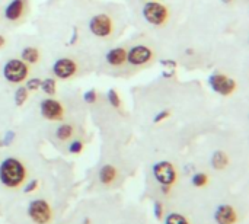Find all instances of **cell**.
I'll list each match as a JSON object with an SVG mask.
<instances>
[{
  "mask_svg": "<svg viewBox=\"0 0 249 224\" xmlns=\"http://www.w3.org/2000/svg\"><path fill=\"white\" fill-rule=\"evenodd\" d=\"M82 150H83V143H82L80 140H74V141H71V144L69 146V152H70L71 155H79Z\"/></svg>",
  "mask_w": 249,
  "mask_h": 224,
  "instance_id": "25",
  "label": "cell"
},
{
  "mask_svg": "<svg viewBox=\"0 0 249 224\" xmlns=\"http://www.w3.org/2000/svg\"><path fill=\"white\" fill-rule=\"evenodd\" d=\"M117 178V169L112 165H104L99 171V181L104 185H111Z\"/></svg>",
  "mask_w": 249,
  "mask_h": 224,
  "instance_id": "16",
  "label": "cell"
},
{
  "mask_svg": "<svg viewBox=\"0 0 249 224\" xmlns=\"http://www.w3.org/2000/svg\"><path fill=\"white\" fill-rule=\"evenodd\" d=\"M144 1H153V0H144Z\"/></svg>",
  "mask_w": 249,
  "mask_h": 224,
  "instance_id": "34",
  "label": "cell"
},
{
  "mask_svg": "<svg viewBox=\"0 0 249 224\" xmlns=\"http://www.w3.org/2000/svg\"><path fill=\"white\" fill-rule=\"evenodd\" d=\"M214 220L217 224H235L238 222V214L232 206L222 204L214 213Z\"/></svg>",
  "mask_w": 249,
  "mask_h": 224,
  "instance_id": "12",
  "label": "cell"
},
{
  "mask_svg": "<svg viewBox=\"0 0 249 224\" xmlns=\"http://www.w3.org/2000/svg\"><path fill=\"white\" fill-rule=\"evenodd\" d=\"M212 166L216 171H225L229 166V156L222 150L214 152L212 156Z\"/></svg>",
  "mask_w": 249,
  "mask_h": 224,
  "instance_id": "15",
  "label": "cell"
},
{
  "mask_svg": "<svg viewBox=\"0 0 249 224\" xmlns=\"http://www.w3.org/2000/svg\"><path fill=\"white\" fill-rule=\"evenodd\" d=\"M83 101H85L86 103H95V102L98 101V93H96V90H95V89H90V90L85 92V93H83Z\"/></svg>",
  "mask_w": 249,
  "mask_h": 224,
  "instance_id": "24",
  "label": "cell"
},
{
  "mask_svg": "<svg viewBox=\"0 0 249 224\" xmlns=\"http://www.w3.org/2000/svg\"><path fill=\"white\" fill-rule=\"evenodd\" d=\"M169 115H171V111H169V109H163V111H160L158 115H155V118H153V122H155V124H158V122H162V121H165L166 118H169Z\"/></svg>",
  "mask_w": 249,
  "mask_h": 224,
  "instance_id": "26",
  "label": "cell"
},
{
  "mask_svg": "<svg viewBox=\"0 0 249 224\" xmlns=\"http://www.w3.org/2000/svg\"><path fill=\"white\" fill-rule=\"evenodd\" d=\"M25 82H26L25 87L28 89V92H36L41 87V79L39 77H31V79H26Z\"/></svg>",
  "mask_w": 249,
  "mask_h": 224,
  "instance_id": "23",
  "label": "cell"
},
{
  "mask_svg": "<svg viewBox=\"0 0 249 224\" xmlns=\"http://www.w3.org/2000/svg\"><path fill=\"white\" fill-rule=\"evenodd\" d=\"M42 92L48 96H54L55 95V89H57V82L53 77H45L44 80H41V87Z\"/></svg>",
  "mask_w": 249,
  "mask_h": 224,
  "instance_id": "18",
  "label": "cell"
},
{
  "mask_svg": "<svg viewBox=\"0 0 249 224\" xmlns=\"http://www.w3.org/2000/svg\"><path fill=\"white\" fill-rule=\"evenodd\" d=\"M162 64L163 66H168L169 69H175L177 67V63L174 60H162Z\"/></svg>",
  "mask_w": 249,
  "mask_h": 224,
  "instance_id": "30",
  "label": "cell"
},
{
  "mask_svg": "<svg viewBox=\"0 0 249 224\" xmlns=\"http://www.w3.org/2000/svg\"><path fill=\"white\" fill-rule=\"evenodd\" d=\"M74 134V127L71 124H61L57 127L55 130V137L60 140V141H67L73 137Z\"/></svg>",
  "mask_w": 249,
  "mask_h": 224,
  "instance_id": "17",
  "label": "cell"
},
{
  "mask_svg": "<svg viewBox=\"0 0 249 224\" xmlns=\"http://www.w3.org/2000/svg\"><path fill=\"white\" fill-rule=\"evenodd\" d=\"M29 98V92L25 86H19L16 90H15V95H13V101L18 106H22Z\"/></svg>",
  "mask_w": 249,
  "mask_h": 224,
  "instance_id": "19",
  "label": "cell"
},
{
  "mask_svg": "<svg viewBox=\"0 0 249 224\" xmlns=\"http://www.w3.org/2000/svg\"><path fill=\"white\" fill-rule=\"evenodd\" d=\"M28 216L34 223L48 224L53 217V213L50 204L45 200H34L28 207Z\"/></svg>",
  "mask_w": 249,
  "mask_h": 224,
  "instance_id": "9",
  "label": "cell"
},
{
  "mask_svg": "<svg viewBox=\"0 0 249 224\" xmlns=\"http://www.w3.org/2000/svg\"><path fill=\"white\" fill-rule=\"evenodd\" d=\"M0 146H3V143H1V140H0Z\"/></svg>",
  "mask_w": 249,
  "mask_h": 224,
  "instance_id": "33",
  "label": "cell"
},
{
  "mask_svg": "<svg viewBox=\"0 0 249 224\" xmlns=\"http://www.w3.org/2000/svg\"><path fill=\"white\" fill-rule=\"evenodd\" d=\"M191 182H193V185H194V187L201 188V187L207 185V182H209V176H207L206 173H203V172H198V173H196V175L193 176Z\"/></svg>",
  "mask_w": 249,
  "mask_h": 224,
  "instance_id": "22",
  "label": "cell"
},
{
  "mask_svg": "<svg viewBox=\"0 0 249 224\" xmlns=\"http://www.w3.org/2000/svg\"><path fill=\"white\" fill-rule=\"evenodd\" d=\"M153 176L159 185L172 187L177 181V171L171 162L162 160L153 165Z\"/></svg>",
  "mask_w": 249,
  "mask_h": 224,
  "instance_id": "10",
  "label": "cell"
},
{
  "mask_svg": "<svg viewBox=\"0 0 249 224\" xmlns=\"http://www.w3.org/2000/svg\"><path fill=\"white\" fill-rule=\"evenodd\" d=\"M51 71L54 74L55 79H60V80H69L71 77H74L79 71V64L73 60V58H69V57H61V58H57L51 67Z\"/></svg>",
  "mask_w": 249,
  "mask_h": 224,
  "instance_id": "7",
  "label": "cell"
},
{
  "mask_svg": "<svg viewBox=\"0 0 249 224\" xmlns=\"http://www.w3.org/2000/svg\"><path fill=\"white\" fill-rule=\"evenodd\" d=\"M4 45H6V38L3 35H0V48L4 47Z\"/></svg>",
  "mask_w": 249,
  "mask_h": 224,
  "instance_id": "31",
  "label": "cell"
},
{
  "mask_svg": "<svg viewBox=\"0 0 249 224\" xmlns=\"http://www.w3.org/2000/svg\"><path fill=\"white\" fill-rule=\"evenodd\" d=\"M142 15L146 19V22L153 26H163L171 17L169 9L158 0L146 1V4L142 9Z\"/></svg>",
  "mask_w": 249,
  "mask_h": 224,
  "instance_id": "3",
  "label": "cell"
},
{
  "mask_svg": "<svg viewBox=\"0 0 249 224\" xmlns=\"http://www.w3.org/2000/svg\"><path fill=\"white\" fill-rule=\"evenodd\" d=\"M25 13V0H12L4 9V17L10 22L19 20Z\"/></svg>",
  "mask_w": 249,
  "mask_h": 224,
  "instance_id": "13",
  "label": "cell"
},
{
  "mask_svg": "<svg viewBox=\"0 0 249 224\" xmlns=\"http://www.w3.org/2000/svg\"><path fill=\"white\" fill-rule=\"evenodd\" d=\"M153 57H155L153 50L144 44H139V45H134L130 50H127V64L131 67L147 66L152 63Z\"/></svg>",
  "mask_w": 249,
  "mask_h": 224,
  "instance_id": "6",
  "label": "cell"
},
{
  "mask_svg": "<svg viewBox=\"0 0 249 224\" xmlns=\"http://www.w3.org/2000/svg\"><path fill=\"white\" fill-rule=\"evenodd\" d=\"M39 111L41 115L48 121H61L66 115V108L63 106V103L53 96H48L41 101Z\"/></svg>",
  "mask_w": 249,
  "mask_h": 224,
  "instance_id": "8",
  "label": "cell"
},
{
  "mask_svg": "<svg viewBox=\"0 0 249 224\" xmlns=\"http://www.w3.org/2000/svg\"><path fill=\"white\" fill-rule=\"evenodd\" d=\"M165 224H190V223H188V220H187L182 214L171 213L169 216H166V219H165Z\"/></svg>",
  "mask_w": 249,
  "mask_h": 224,
  "instance_id": "21",
  "label": "cell"
},
{
  "mask_svg": "<svg viewBox=\"0 0 249 224\" xmlns=\"http://www.w3.org/2000/svg\"><path fill=\"white\" fill-rule=\"evenodd\" d=\"M225 3H231V1H233V0H223Z\"/></svg>",
  "mask_w": 249,
  "mask_h": 224,
  "instance_id": "32",
  "label": "cell"
},
{
  "mask_svg": "<svg viewBox=\"0 0 249 224\" xmlns=\"http://www.w3.org/2000/svg\"><path fill=\"white\" fill-rule=\"evenodd\" d=\"M209 85H210L212 90H214L216 93H219L222 96H231L238 89L236 80L222 71L213 73L209 77Z\"/></svg>",
  "mask_w": 249,
  "mask_h": 224,
  "instance_id": "5",
  "label": "cell"
},
{
  "mask_svg": "<svg viewBox=\"0 0 249 224\" xmlns=\"http://www.w3.org/2000/svg\"><path fill=\"white\" fill-rule=\"evenodd\" d=\"M107 98H108V102L111 106H114L115 109H120L121 108V98L118 95V92L115 89H109L108 93H107Z\"/></svg>",
  "mask_w": 249,
  "mask_h": 224,
  "instance_id": "20",
  "label": "cell"
},
{
  "mask_svg": "<svg viewBox=\"0 0 249 224\" xmlns=\"http://www.w3.org/2000/svg\"><path fill=\"white\" fill-rule=\"evenodd\" d=\"M105 60H107L108 66H111V67H115V69L124 67L127 64V48L114 47V48L108 50L105 54Z\"/></svg>",
  "mask_w": 249,
  "mask_h": 224,
  "instance_id": "11",
  "label": "cell"
},
{
  "mask_svg": "<svg viewBox=\"0 0 249 224\" xmlns=\"http://www.w3.org/2000/svg\"><path fill=\"white\" fill-rule=\"evenodd\" d=\"M153 213H155V217H156L158 220H160V219L163 217V206H162V203H159V201L155 203Z\"/></svg>",
  "mask_w": 249,
  "mask_h": 224,
  "instance_id": "27",
  "label": "cell"
},
{
  "mask_svg": "<svg viewBox=\"0 0 249 224\" xmlns=\"http://www.w3.org/2000/svg\"><path fill=\"white\" fill-rule=\"evenodd\" d=\"M20 60H23L26 64H36L41 60V52L36 47H25L20 52Z\"/></svg>",
  "mask_w": 249,
  "mask_h": 224,
  "instance_id": "14",
  "label": "cell"
},
{
  "mask_svg": "<svg viewBox=\"0 0 249 224\" xmlns=\"http://www.w3.org/2000/svg\"><path fill=\"white\" fill-rule=\"evenodd\" d=\"M88 28L98 38H109L114 34V19L108 13H98L90 17Z\"/></svg>",
  "mask_w": 249,
  "mask_h": 224,
  "instance_id": "4",
  "label": "cell"
},
{
  "mask_svg": "<svg viewBox=\"0 0 249 224\" xmlns=\"http://www.w3.org/2000/svg\"><path fill=\"white\" fill-rule=\"evenodd\" d=\"M36 188H38V181H36V179H32V181H29V184H26L23 192H25V194H29V192H34Z\"/></svg>",
  "mask_w": 249,
  "mask_h": 224,
  "instance_id": "28",
  "label": "cell"
},
{
  "mask_svg": "<svg viewBox=\"0 0 249 224\" xmlns=\"http://www.w3.org/2000/svg\"><path fill=\"white\" fill-rule=\"evenodd\" d=\"M26 178L25 165L16 157H7L0 163V182L7 188H18Z\"/></svg>",
  "mask_w": 249,
  "mask_h": 224,
  "instance_id": "1",
  "label": "cell"
},
{
  "mask_svg": "<svg viewBox=\"0 0 249 224\" xmlns=\"http://www.w3.org/2000/svg\"><path fill=\"white\" fill-rule=\"evenodd\" d=\"M13 138H15V133H13V131H9V133L6 134V137H4V141H3V144H4V146L10 144Z\"/></svg>",
  "mask_w": 249,
  "mask_h": 224,
  "instance_id": "29",
  "label": "cell"
},
{
  "mask_svg": "<svg viewBox=\"0 0 249 224\" xmlns=\"http://www.w3.org/2000/svg\"><path fill=\"white\" fill-rule=\"evenodd\" d=\"M31 73L29 64H26L20 58H10L3 66V77L12 85L23 83Z\"/></svg>",
  "mask_w": 249,
  "mask_h": 224,
  "instance_id": "2",
  "label": "cell"
}]
</instances>
